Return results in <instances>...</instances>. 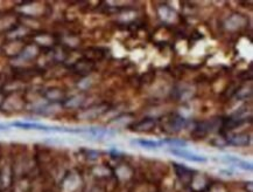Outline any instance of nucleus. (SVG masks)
Returning a JSON list of instances; mask_svg holds the SVG:
<instances>
[{"instance_id":"5","label":"nucleus","mask_w":253,"mask_h":192,"mask_svg":"<svg viewBox=\"0 0 253 192\" xmlns=\"http://www.w3.org/2000/svg\"><path fill=\"white\" fill-rule=\"evenodd\" d=\"M13 127H18V128H22V129H36V130H43V131H52V127H47V125H42V124H37V123H21V122H15L12 124Z\"/></svg>"},{"instance_id":"4","label":"nucleus","mask_w":253,"mask_h":192,"mask_svg":"<svg viewBox=\"0 0 253 192\" xmlns=\"http://www.w3.org/2000/svg\"><path fill=\"white\" fill-rule=\"evenodd\" d=\"M228 144L236 146H245L250 144V136H247L246 134H238V135H233L232 137L228 139Z\"/></svg>"},{"instance_id":"2","label":"nucleus","mask_w":253,"mask_h":192,"mask_svg":"<svg viewBox=\"0 0 253 192\" xmlns=\"http://www.w3.org/2000/svg\"><path fill=\"white\" fill-rule=\"evenodd\" d=\"M171 155L174 156H177L181 158H184L188 161L191 162H197V163H203V162H207V158L204 156H200V155H195L193 152H189L184 149H169L168 150Z\"/></svg>"},{"instance_id":"3","label":"nucleus","mask_w":253,"mask_h":192,"mask_svg":"<svg viewBox=\"0 0 253 192\" xmlns=\"http://www.w3.org/2000/svg\"><path fill=\"white\" fill-rule=\"evenodd\" d=\"M155 118H143L140 122L134 123L130 127V129L132 131H145L152 129L153 127H155Z\"/></svg>"},{"instance_id":"6","label":"nucleus","mask_w":253,"mask_h":192,"mask_svg":"<svg viewBox=\"0 0 253 192\" xmlns=\"http://www.w3.org/2000/svg\"><path fill=\"white\" fill-rule=\"evenodd\" d=\"M132 143H137L139 145H141L142 148H146V149H157L160 144L159 142H154V141H149V139H137V141H133Z\"/></svg>"},{"instance_id":"1","label":"nucleus","mask_w":253,"mask_h":192,"mask_svg":"<svg viewBox=\"0 0 253 192\" xmlns=\"http://www.w3.org/2000/svg\"><path fill=\"white\" fill-rule=\"evenodd\" d=\"M187 125V120L183 118L182 116L176 115V114H171L169 115L166 121H164V128L169 129L168 132H177L182 128H184Z\"/></svg>"},{"instance_id":"7","label":"nucleus","mask_w":253,"mask_h":192,"mask_svg":"<svg viewBox=\"0 0 253 192\" xmlns=\"http://www.w3.org/2000/svg\"><path fill=\"white\" fill-rule=\"evenodd\" d=\"M5 129H7V127L4 124H0V130H5Z\"/></svg>"}]
</instances>
